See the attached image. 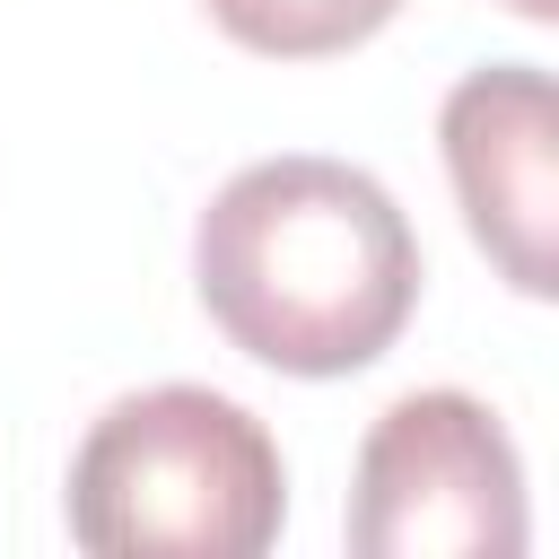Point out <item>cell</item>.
Listing matches in <instances>:
<instances>
[{"label": "cell", "instance_id": "1", "mask_svg": "<svg viewBox=\"0 0 559 559\" xmlns=\"http://www.w3.org/2000/svg\"><path fill=\"white\" fill-rule=\"evenodd\" d=\"M210 323L280 376H349L393 349L419 297V236L341 157H262L218 183L192 236Z\"/></svg>", "mask_w": 559, "mask_h": 559}, {"label": "cell", "instance_id": "2", "mask_svg": "<svg viewBox=\"0 0 559 559\" xmlns=\"http://www.w3.org/2000/svg\"><path fill=\"white\" fill-rule=\"evenodd\" d=\"M288 515L271 428L210 384L114 402L70 454V542L96 559H253Z\"/></svg>", "mask_w": 559, "mask_h": 559}, {"label": "cell", "instance_id": "3", "mask_svg": "<svg viewBox=\"0 0 559 559\" xmlns=\"http://www.w3.org/2000/svg\"><path fill=\"white\" fill-rule=\"evenodd\" d=\"M349 550L367 559H515L524 463L472 393H402L349 480Z\"/></svg>", "mask_w": 559, "mask_h": 559}, {"label": "cell", "instance_id": "4", "mask_svg": "<svg viewBox=\"0 0 559 559\" xmlns=\"http://www.w3.org/2000/svg\"><path fill=\"white\" fill-rule=\"evenodd\" d=\"M550 79L533 61H489L445 96V175L480 236V253L524 288L550 297V227H559V140H550Z\"/></svg>", "mask_w": 559, "mask_h": 559}, {"label": "cell", "instance_id": "5", "mask_svg": "<svg viewBox=\"0 0 559 559\" xmlns=\"http://www.w3.org/2000/svg\"><path fill=\"white\" fill-rule=\"evenodd\" d=\"M402 0H210V17L271 61H314V52H349L367 44Z\"/></svg>", "mask_w": 559, "mask_h": 559}, {"label": "cell", "instance_id": "6", "mask_svg": "<svg viewBox=\"0 0 559 559\" xmlns=\"http://www.w3.org/2000/svg\"><path fill=\"white\" fill-rule=\"evenodd\" d=\"M507 9H515V17H550L559 0H507Z\"/></svg>", "mask_w": 559, "mask_h": 559}]
</instances>
